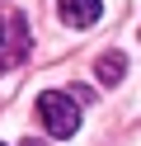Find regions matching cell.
<instances>
[{"label":"cell","instance_id":"cell-1","mask_svg":"<svg viewBox=\"0 0 141 146\" xmlns=\"http://www.w3.org/2000/svg\"><path fill=\"white\" fill-rule=\"evenodd\" d=\"M38 118L52 137H75L80 132V99L66 90H47V94H38Z\"/></svg>","mask_w":141,"mask_h":146},{"label":"cell","instance_id":"cell-2","mask_svg":"<svg viewBox=\"0 0 141 146\" xmlns=\"http://www.w3.org/2000/svg\"><path fill=\"white\" fill-rule=\"evenodd\" d=\"M56 14H61V24H71V29H89V24H99L103 5L99 0H56Z\"/></svg>","mask_w":141,"mask_h":146},{"label":"cell","instance_id":"cell-3","mask_svg":"<svg viewBox=\"0 0 141 146\" xmlns=\"http://www.w3.org/2000/svg\"><path fill=\"white\" fill-rule=\"evenodd\" d=\"M94 76H99L103 85H118V80L127 76V57H122V52H103V57L94 61Z\"/></svg>","mask_w":141,"mask_h":146},{"label":"cell","instance_id":"cell-4","mask_svg":"<svg viewBox=\"0 0 141 146\" xmlns=\"http://www.w3.org/2000/svg\"><path fill=\"white\" fill-rule=\"evenodd\" d=\"M24 146H47V141H24Z\"/></svg>","mask_w":141,"mask_h":146},{"label":"cell","instance_id":"cell-5","mask_svg":"<svg viewBox=\"0 0 141 146\" xmlns=\"http://www.w3.org/2000/svg\"><path fill=\"white\" fill-rule=\"evenodd\" d=\"M0 42H5V29H0Z\"/></svg>","mask_w":141,"mask_h":146}]
</instances>
